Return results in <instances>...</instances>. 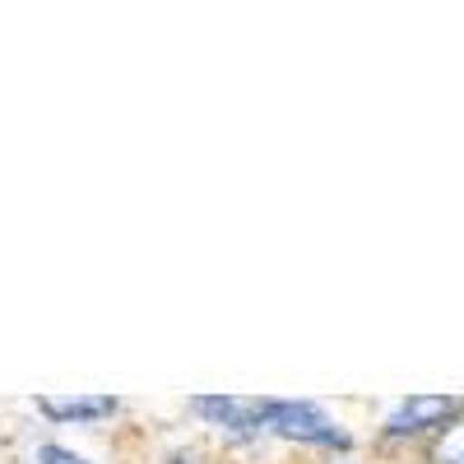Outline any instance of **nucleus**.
Wrapping results in <instances>:
<instances>
[{
    "label": "nucleus",
    "instance_id": "obj_1",
    "mask_svg": "<svg viewBox=\"0 0 464 464\" xmlns=\"http://www.w3.org/2000/svg\"><path fill=\"white\" fill-rule=\"evenodd\" d=\"M260 422H265V432H275L284 441L325 446V450H348L353 446V437H348L339 422L312 400H265L260 404Z\"/></svg>",
    "mask_w": 464,
    "mask_h": 464
},
{
    "label": "nucleus",
    "instance_id": "obj_2",
    "mask_svg": "<svg viewBox=\"0 0 464 464\" xmlns=\"http://www.w3.org/2000/svg\"><path fill=\"white\" fill-rule=\"evenodd\" d=\"M260 395H196L190 400V413H200L209 428L232 432V437H260L265 422H260Z\"/></svg>",
    "mask_w": 464,
    "mask_h": 464
},
{
    "label": "nucleus",
    "instance_id": "obj_3",
    "mask_svg": "<svg viewBox=\"0 0 464 464\" xmlns=\"http://www.w3.org/2000/svg\"><path fill=\"white\" fill-rule=\"evenodd\" d=\"M459 409L455 395H409L391 409V418H385V437L400 441V437H418L428 428H446V418Z\"/></svg>",
    "mask_w": 464,
    "mask_h": 464
},
{
    "label": "nucleus",
    "instance_id": "obj_4",
    "mask_svg": "<svg viewBox=\"0 0 464 464\" xmlns=\"http://www.w3.org/2000/svg\"><path fill=\"white\" fill-rule=\"evenodd\" d=\"M121 409L116 395H43L37 400V413H47L52 422H98V418H111Z\"/></svg>",
    "mask_w": 464,
    "mask_h": 464
},
{
    "label": "nucleus",
    "instance_id": "obj_5",
    "mask_svg": "<svg viewBox=\"0 0 464 464\" xmlns=\"http://www.w3.org/2000/svg\"><path fill=\"white\" fill-rule=\"evenodd\" d=\"M432 464H464V422L441 428V437L432 446Z\"/></svg>",
    "mask_w": 464,
    "mask_h": 464
},
{
    "label": "nucleus",
    "instance_id": "obj_6",
    "mask_svg": "<svg viewBox=\"0 0 464 464\" xmlns=\"http://www.w3.org/2000/svg\"><path fill=\"white\" fill-rule=\"evenodd\" d=\"M37 464H93V459L74 455L70 446H56V441H47V446H37Z\"/></svg>",
    "mask_w": 464,
    "mask_h": 464
},
{
    "label": "nucleus",
    "instance_id": "obj_7",
    "mask_svg": "<svg viewBox=\"0 0 464 464\" xmlns=\"http://www.w3.org/2000/svg\"><path fill=\"white\" fill-rule=\"evenodd\" d=\"M172 464H200L196 455H172Z\"/></svg>",
    "mask_w": 464,
    "mask_h": 464
}]
</instances>
